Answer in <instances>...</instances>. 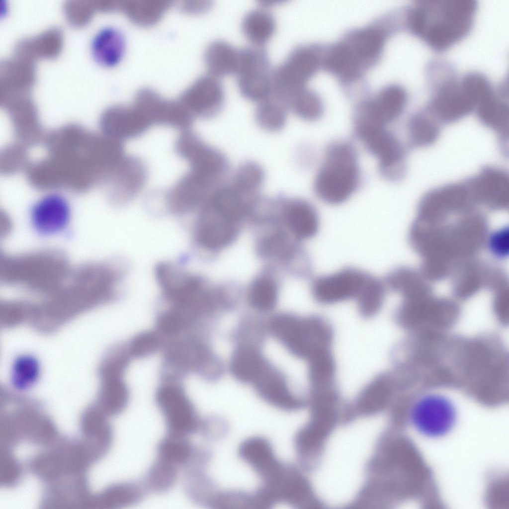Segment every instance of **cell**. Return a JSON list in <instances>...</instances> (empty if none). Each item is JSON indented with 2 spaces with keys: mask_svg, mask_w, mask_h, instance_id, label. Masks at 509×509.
<instances>
[{
  "mask_svg": "<svg viewBox=\"0 0 509 509\" xmlns=\"http://www.w3.org/2000/svg\"><path fill=\"white\" fill-rule=\"evenodd\" d=\"M476 7L474 0H420L408 8L405 23L431 48L442 51L469 33Z\"/></svg>",
  "mask_w": 509,
  "mask_h": 509,
  "instance_id": "6da1fadb",
  "label": "cell"
},
{
  "mask_svg": "<svg viewBox=\"0 0 509 509\" xmlns=\"http://www.w3.org/2000/svg\"><path fill=\"white\" fill-rule=\"evenodd\" d=\"M269 329L292 354L307 363L332 351L334 328L323 316L281 314L272 318Z\"/></svg>",
  "mask_w": 509,
  "mask_h": 509,
  "instance_id": "7a4b0ae2",
  "label": "cell"
},
{
  "mask_svg": "<svg viewBox=\"0 0 509 509\" xmlns=\"http://www.w3.org/2000/svg\"><path fill=\"white\" fill-rule=\"evenodd\" d=\"M360 169L354 146L338 141L327 148L315 176L313 189L323 202L338 205L346 201L357 188Z\"/></svg>",
  "mask_w": 509,
  "mask_h": 509,
  "instance_id": "3957f363",
  "label": "cell"
},
{
  "mask_svg": "<svg viewBox=\"0 0 509 509\" xmlns=\"http://www.w3.org/2000/svg\"><path fill=\"white\" fill-rule=\"evenodd\" d=\"M176 154L185 161L189 170L215 186L223 183L230 169V162L220 150L206 142L195 132L181 131L174 143Z\"/></svg>",
  "mask_w": 509,
  "mask_h": 509,
  "instance_id": "277c9868",
  "label": "cell"
},
{
  "mask_svg": "<svg viewBox=\"0 0 509 509\" xmlns=\"http://www.w3.org/2000/svg\"><path fill=\"white\" fill-rule=\"evenodd\" d=\"M407 101V92L401 85L384 87L356 106L353 115L354 133L386 128L402 114Z\"/></svg>",
  "mask_w": 509,
  "mask_h": 509,
  "instance_id": "5b68a950",
  "label": "cell"
},
{
  "mask_svg": "<svg viewBox=\"0 0 509 509\" xmlns=\"http://www.w3.org/2000/svg\"><path fill=\"white\" fill-rule=\"evenodd\" d=\"M320 59L318 47L315 45L294 47L284 60L272 70V92L285 99L291 92L305 86L317 71Z\"/></svg>",
  "mask_w": 509,
  "mask_h": 509,
  "instance_id": "8992f818",
  "label": "cell"
},
{
  "mask_svg": "<svg viewBox=\"0 0 509 509\" xmlns=\"http://www.w3.org/2000/svg\"><path fill=\"white\" fill-rule=\"evenodd\" d=\"M457 418L453 402L444 395L429 393L418 398L410 412L414 428L429 438L443 437L453 428Z\"/></svg>",
  "mask_w": 509,
  "mask_h": 509,
  "instance_id": "52a82bcc",
  "label": "cell"
},
{
  "mask_svg": "<svg viewBox=\"0 0 509 509\" xmlns=\"http://www.w3.org/2000/svg\"><path fill=\"white\" fill-rule=\"evenodd\" d=\"M155 400L164 419L167 433L188 437L199 431L202 420L183 387L161 386Z\"/></svg>",
  "mask_w": 509,
  "mask_h": 509,
  "instance_id": "ba28073f",
  "label": "cell"
},
{
  "mask_svg": "<svg viewBox=\"0 0 509 509\" xmlns=\"http://www.w3.org/2000/svg\"><path fill=\"white\" fill-rule=\"evenodd\" d=\"M429 109L434 118L444 123L456 121L475 109L477 98L465 76L454 75L434 85Z\"/></svg>",
  "mask_w": 509,
  "mask_h": 509,
  "instance_id": "9c48e42d",
  "label": "cell"
},
{
  "mask_svg": "<svg viewBox=\"0 0 509 509\" xmlns=\"http://www.w3.org/2000/svg\"><path fill=\"white\" fill-rule=\"evenodd\" d=\"M371 274L360 269L346 267L330 274L319 276L312 283L315 300L325 305L357 299Z\"/></svg>",
  "mask_w": 509,
  "mask_h": 509,
  "instance_id": "30bf717a",
  "label": "cell"
},
{
  "mask_svg": "<svg viewBox=\"0 0 509 509\" xmlns=\"http://www.w3.org/2000/svg\"><path fill=\"white\" fill-rule=\"evenodd\" d=\"M356 136L378 162L381 175L389 181H396L405 173L404 149L395 135L386 128L367 130Z\"/></svg>",
  "mask_w": 509,
  "mask_h": 509,
  "instance_id": "8fae6325",
  "label": "cell"
},
{
  "mask_svg": "<svg viewBox=\"0 0 509 509\" xmlns=\"http://www.w3.org/2000/svg\"><path fill=\"white\" fill-rule=\"evenodd\" d=\"M215 188L204 177L189 170L162 194L167 210L183 216L199 209Z\"/></svg>",
  "mask_w": 509,
  "mask_h": 509,
  "instance_id": "7c38bea8",
  "label": "cell"
},
{
  "mask_svg": "<svg viewBox=\"0 0 509 509\" xmlns=\"http://www.w3.org/2000/svg\"><path fill=\"white\" fill-rule=\"evenodd\" d=\"M385 37L380 27L368 26L348 33L339 42L347 62L361 74L378 59Z\"/></svg>",
  "mask_w": 509,
  "mask_h": 509,
  "instance_id": "4fadbf2b",
  "label": "cell"
},
{
  "mask_svg": "<svg viewBox=\"0 0 509 509\" xmlns=\"http://www.w3.org/2000/svg\"><path fill=\"white\" fill-rule=\"evenodd\" d=\"M193 229L194 242L202 249L213 251L225 247L235 238L238 223L225 218L204 202Z\"/></svg>",
  "mask_w": 509,
  "mask_h": 509,
  "instance_id": "5bb4252c",
  "label": "cell"
},
{
  "mask_svg": "<svg viewBox=\"0 0 509 509\" xmlns=\"http://www.w3.org/2000/svg\"><path fill=\"white\" fill-rule=\"evenodd\" d=\"M70 205L63 195L46 194L32 207L30 219L32 227L39 234L48 236L65 230L70 222Z\"/></svg>",
  "mask_w": 509,
  "mask_h": 509,
  "instance_id": "9a60e30c",
  "label": "cell"
},
{
  "mask_svg": "<svg viewBox=\"0 0 509 509\" xmlns=\"http://www.w3.org/2000/svg\"><path fill=\"white\" fill-rule=\"evenodd\" d=\"M192 91L184 96L181 104L194 119L213 117L222 109L225 91L218 77L211 74L202 76L196 81Z\"/></svg>",
  "mask_w": 509,
  "mask_h": 509,
  "instance_id": "2e32d148",
  "label": "cell"
},
{
  "mask_svg": "<svg viewBox=\"0 0 509 509\" xmlns=\"http://www.w3.org/2000/svg\"><path fill=\"white\" fill-rule=\"evenodd\" d=\"M148 178L145 162L134 155H125L115 169L114 189L117 203L125 205L142 191Z\"/></svg>",
  "mask_w": 509,
  "mask_h": 509,
  "instance_id": "e0dca14e",
  "label": "cell"
},
{
  "mask_svg": "<svg viewBox=\"0 0 509 509\" xmlns=\"http://www.w3.org/2000/svg\"><path fill=\"white\" fill-rule=\"evenodd\" d=\"M34 61L13 55L0 64V93L4 98L30 93L35 78Z\"/></svg>",
  "mask_w": 509,
  "mask_h": 509,
  "instance_id": "ac0fdd59",
  "label": "cell"
},
{
  "mask_svg": "<svg viewBox=\"0 0 509 509\" xmlns=\"http://www.w3.org/2000/svg\"><path fill=\"white\" fill-rule=\"evenodd\" d=\"M253 384L263 400L277 408L293 410L304 404L303 400L291 392L281 373L269 363Z\"/></svg>",
  "mask_w": 509,
  "mask_h": 509,
  "instance_id": "d6986e66",
  "label": "cell"
},
{
  "mask_svg": "<svg viewBox=\"0 0 509 509\" xmlns=\"http://www.w3.org/2000/svg\"><path fill=\"white\" fill-rule=\"evenodd\" d=\"M279 197L285 219L293 235L301 240L315 236L320 226L319 214L315 207L303 199Z\"/></svg>",
  "mask_w": 509,
  "mask_h": 509,
  "instance_id": "ffe728a7",
  "label": "cell"
},
{
  "mask_svg": "<svg viewBox=\"0 0 509 509\" xmlns=\"http://www.w3.org/2000/svg\"><path fill=\"white\" fill-rule=\"evenodd\" d=\"M105 120L109 132L119 141L139 137L151 127L134 106L113 107L106 113Z\"/></svg>",
  "mask_w": 509,
  "mask_h": 509,
  "instance_id": "44dd1931",
  "label": "cell"
},
{
  "mask_svg": "<svg viewBox=\"0 0 509 509\" xmlns=\"http://www.w3.org/2000/svg\"><path fill=\"white\" fill-rule=\"evenodd\" d=\"M239 454L263 481L275 474L282 465L275 456L269 442L261 437H252L244 441Z\"/></svg>",
  "mask_w": 509,
  "mask_h": 509,
  "instance_id": "7402d4cb",
  "label": "cell"
},
{
  "mask_svg": "<svg viewBox=\"0 0 509 509\" xmlns=\"http://www.w3.org/2000/svg\"><path fill=\"white\" fill-rule=\"evenodd\" d=\"M506 93L501 87H493L478 102L475 110L478 118L486 126L502 135L508 134L509 105Z\"/></svg>",
  "mask_w": 509,
  "mask_h": 509,
  "instance_id": "603a6c76",
  "label": "cell"
},
{
  "mask_svg": "<svg viewBox=\"0 0 509 509\" xmlns=\"http://www.w3.org/2000/svg\"><path fill=\"white\" fill-rule=\"evenodd\" d=\"M62 38L59 28L47 29L36 36L19 41L13 54L33 61L39 58H53L61 51Z\"/></svg>",
  "mask_w": 509,
  "mask_h": 509,
  "instance_id": "cb8c5ba5",
  "label": "cell"
},
{
  "mask_svg": "<svg viewBox=\"0 0 509 509\" xmlns=\"http://www.w3.org/2000/svg\"><path fill=\"white\" fill-rule=\"evenodd\" d=\"M400 386L392 371L380 372L361 389L356 404L361 409L382 408L388 403Z\"/></svg>",
  "mask_w": 509,
  "mask_h": 509,
  "instance_id": "d4e9b609",
  "label": "cell"
},
{
  "mask_svg": "<svg viewBox=\"0 0 509 509\" xmlns=\"http://www.w3.org/2000/svg\"><path fill=\"white\" fill-rule=\"evenodd\" d=\"M508 175L494 168L483 169L476 176L467 180L474 196L487 199H506L509 191Z\"/></svg>",
  "mask_w": 509,
  "mask_h": 509,
  "instance_id": "484cf974",
  "label": "cell"
},
{
  "mask_svg": "<svg viewBox=\"0 0 509 509\" xmlns=\"http://www.w3.org/2000/svg\"><path fill=\"white\" fill-rule=\"evenodd\" d=\"M124 39L117 28L107 26L100 29L91 43V54L99 64L111 66L120 60L124 50Z\"/></svg>",
  "mask_w": 509,
  "mask_h": 509,
  "instance_id": "4316f807",
  "label": "cell"
},
{
  "mask_svg": "<svg viewBox=\"0 0 509 509\" xmlns=\"http://www.w3.org/2000/svg\"><path fill=\"white\" fill-rule=\"evenodd\" d=\"M269 363L255 348L243 345L235 350L230 368L236 379L243 383L253 384Z\"/></svg>",
  "mask_w": 509,
  "mask_h": 509,
  "instance_id": "83f0119b",
  "label": "cell"
},
{
  "mask_svg": "<svg viewBox=\"0 0 509 509\" xmlns=\"http://www.w3.org/2000/svg\"><path fill=\"white\" fill-rule=\"evenodd\" d=\"M239 49L227 41L218 39L207 47L205 59L211 74L222 77L236 73Z\"/></svg>",
  "mask_w": 509,
  "mask_h": 509,
  "instance_id": "f1b7e54d",
  "label": "cell"
},
{
  "mask_svg": "<svg viewBox=\"0 0 509 509\" xmlns=\"http://www.w3.org/2000/svg\"><path fill=\"white\" fill-rule=\"evenodd\" d=\"M197 447L187 436L167 433L157 446V458L184 469L192 459Z\"/></svg>",
  "mask_w": 509,
  "mask_h": 509,
  "instance_id": "f546056e",
  "label": "cell"
},
{
  "mask_svg": "<svg viewBox=\"0 0 509 509\" xmlns=\"http://www.w3.org/2000/svg\"><path fill=\"white\" fill-rule=\"evenodd\" d=\"M257 102L255 119L258 125L271 132L283 129L286 122L289 110L285 100L271 92Z\"/></svg>",
  "mask_w": 509,
  "mask_h": 509,
  "instance_id": "4dcf8cb0",
  "label": "cell"
},
{
  "mask_svg": "<svg viewBox=\"0 0 509 509\" xmlns=\"http://www.w3.org/2000/svg\"><path fill=\"white\" fill-rule=\"evenodd\" d=\"M276 26L273 15L264 8L249 11L243 17L242 28L245 35L255 45H263L271 37Z\"/></svg>",
  "mask_w": 509,
  "mask_h": 509,
  "instance_id": "1f68e13d",
  "label": "cell"
},
{
  "mask_svg": "<svg viewBox=\"0 0 509 509\" xmlns=\"http://www.w3.org/2000/svg\"><path fill=\"white\" fill-rule=\"evenodd\" d=\"M271 69L254 68L237 75V84L247 98L259 101L272 92Z\"/></svg>",
  "mask_w": 509,
  "mask_h": 509,
  "instance_id": "d6a6232c",
  "label": "cell"
},
{
  "mask_svg": "<svg viewBox=\"0 0 509 509\" xmlns=\"http://www.w3.org/2000/svg\"><path fill=\"white\" fill-rule=\"evenodd\" d=\"M231 185L242 195L249 199L258 196L265 180V172L262 167L253 161H246L241 164L232 176Z\"/></svg>",
  "mask_w": 509,
  "mask_h": 509,
  "instance_id": "836d02e7",
  "label": "cell"
},
{
  "mask_svg": "<svg viewBox=\"0 0 509 509\" xmlns=\"http://www.w3.org/2000/svg\"><path fill=\"white\" fill-rule=\"evenodd\" d=\"M285 100L289 110L304 120H316L323 113V105L320 97L305 86L291 92Z\"/></svg>",
  "mask_w": 509,
  "mask_h": 509,
  "instance_id": "e575fe53",
  "label": "cell"
},
{
  "mask_svg": "<svg viewBox=\"0 0 509 509\" xmlns=\"http://www.w3.org/2000/svg\"><path fill=\"white\" fill-rule=\"evenodd\" d=\"M386 291L384 280L371 274L362 292L355 300L359 315L367 319L377 315L383 307Z\"/></svg>",
  "mask_w": 509,
  "mask_h": 509,
  "instance_id": "d590c367",
  "label": "cell"
},
{
  "mask_svg": "<svg viewBox=\"0 0 509 509\" xmlns=\"http://www.w3.org/2000/svg\"><path fill=\"white\" fill-rule=\"evenodd\" d=\"M179 469L173 465L157 458L142 482L148 492H166L174 485Z\"/></svg>",
  "mask_w": 509,
  "mask_h": 509,
  "instance_id": "8d00e7d4",
  "label": "cell"
},
{
  "mask_svg": "<svg viewBox=\"0 0 509 509\" xmlns=\"http://www.w3.org/2000/svg\"><path fill=\"white\" fill-rule=\"evenodd\" d=\"M250 305L260 312H267L275 306L277 299V288L271 279L262 276L251 283L248 293Z\"/></svg>",
  "mask_w": 509,
  "mask_h": 509,
  "instance_id": "74e56055",
  "label": "cell"
},
{
  "mask_svg": "<svg viewBox=\"0 0 509 509\" xmlns=\"http://www.w3.org/2000/svg\"><path fill=\"white\" fill-rule=\"evenodd\" d=\"M409 137L411 144L418 147L432 144L439 135V128L431 117L423 113L414 115L408 124Z\"/></svg>",
  "mask_w": 509,
  "mask_h": 509,
  "instance_id": "f35d334b",
  "label": "cell"
},
{
  "mask_svg": "<svg viewBox=\"0 0 509 509\" xmlns=\"http://www.w3.org/2000/svg\"><path fill=\"white\" fill-rule=\"evenodd\" d=\"M63 8L68 21L77 27L88 23L96 10L93 0H67Z\"/></svg>",
  "mask_w": 509,
  "mask_h": 509,
  "instance_id": "ab89813d",
  "label": "cell"
},
{
  "mask_svg": "<svg viewBox=\"0 0 509 509\" xmlns=\"http://www.w3.org/2000/svg\"><path fill=\"white\" fill-rule=\"evenodd\" d=\"M38 374L39 365L35 359L31 356H23L14 363L12 379L18 388H25L33 384Z\"/></svg>",
  "mask_w": 509,
  "mask_h": 509,
  "instance_id": "60d3db41",
  "label": "cell"
},
{
  "mask_svg": "<svg viewBox=\"0 0 509 509\" xmlns=\"http://www.w3.org/2000/svg\"><path fill=\"white\" fill-rule=\"evenodd\" d=\"M491 247L492 251L500 256L505 255L509 250L508 230H501L491 238Z\"/></svg>",
  "mask_w": 509,
  "mask_h": 509,
  "instance_id": "b9f144b4",
  "label": "cell"
}]
</instances>
